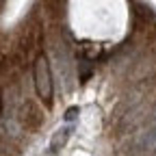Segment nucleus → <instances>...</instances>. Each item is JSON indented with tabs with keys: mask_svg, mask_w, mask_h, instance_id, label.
Masks as SVG:
<instances>
[{
	"mask_svg": "<svg viewBox=\"0 0 156 156\" xmlns=\"http://www.w3.org/2000/svg\"><path fill=\"white\" fill-rule=\"evenodd\" d=\"M33 83H35L37 95L50 108L52 106V74H50V65L44 52H39L33 61Z\"/></svg>",
	"mask_w": 156,
	"mask_h": 156,
	"instance_id": "f257e3e1",
	"label": "nucleus"
},
{
	"mask_svg": "<svg viewBox=\"0 0 156 156\" xmlns=\"http://www.w3.org/2000/svg\"><path fill=\"white\" fill-rule=\"evenodd\" d=\"M44 111L39 108L35 102H24L22 106H20V113H17V122L22 124L24 128L28 130H37L39 126L44 124Z\"/></svg>",
	"mask_w": 156,
	"mask_h": 156,
	"instance_id": "f03ea898",
	"label": "nucleus"
},
{
	"mask_svg": "<svg viewBox=\"0 0 156 156\" xmlns=\"http://www.w3.org/2000/svg\"><path fill=\"white\" fill-rule=\"evenodd\" d=\"M69 134H72V128H69V126H61V128H58V130L54 132V136H52V143H50L52 154L61 152V150L65 147V143H67V139H69Z\"/></svg>",
	"mask_w": 156,
	"mask_h": 156,
	"instance_id": "7ed1b4c3",
	"label": "nucleus"
},
{
	"mask_svg": "<svg viewBox=\"0 0 156 156\" xmlns=\"http://www.w3.org/2000/svg\"><path fill=\"white\" fill-rule=\"evenodd\" d=\"M139 147L143 152H154L156 150V126L147 128L145 132H141L139 136Z\"/></svg>",
	"mask_w": 156,
	"mask_h": 156,
	"instance_id": "20e7f679",
	"label": "nucleus"
},
{
	"mask_svg": "<svg viewBox=\"0 0 156 156\" xmlns=\"http://www.w3.org/2000/svg\"><path fill=\"white\" fill-rule=\"evenodd\" d=\"M80 83H87L89 80V76H91V63L89 61H80Z\"/></svg>",
	"mask_w": 156,
	"mask_h": 156,
	"instance_id": "39448f33",
	"label": "nucleus"
},
{
	"mask_svg": "<svg viewBox=\"0 0 156 156\" xmlns=\"http://www.w3.org/2000/svg\"><path fill=\"white\" fill-rule=\"evenodd\" d=\"M83 52L89 56V61H91V58H95L98 54H100V46H95V44H85V46H83Z\"/></svg>",
	"mask_w": 156,
	"mask_h": 156,
	"instance_id": "423d86ee",
	"label": "nucleus"
},
{
	"mask_svg": "<svg viewBox=\"0 0 156 156\" xmlns=\"http://www.w3.org/2000/svg\"><path fill=\"white\" fill-rule=\"evenodd\" d=\"M78 113H80V108H78V106L67 108V111H65V119H67V122H74L76 117H78Z\"/></svg>",
	"mask_w": 156,
	"mask_h": 156,
	"instance_id": "0eeeda50",
	"label": "nucleus"
},
{
	"mask_svg": "<svg viewBox=\"0 0 156 156\" xmlns=\"http://www.w3.org/2000/svg\"><path fill=\"white\" fill-rule=\"evenodd\" d=\"M46 2H48V5H52V7H54V5H63V0H46Z\"/></svg>",
	"mask_w": 156,
	"mask_h": 156,
	"instance_id": "6e6552de",
	"label": "nucleus"
}]
</instances>
